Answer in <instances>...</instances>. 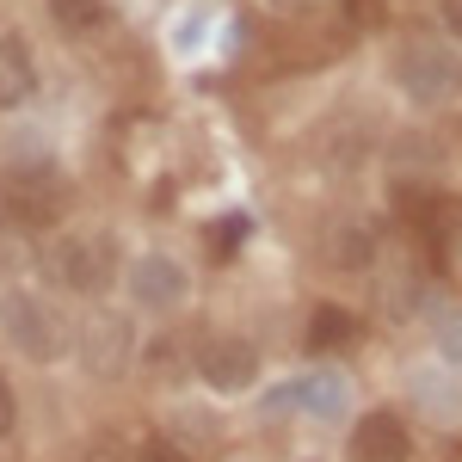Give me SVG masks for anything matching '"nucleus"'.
I'll return each mask as SVG.
<instances>
[{
  "mask_svg": "<svg viewBox=\"0 0 462 462\" xmlns=\"http://www.w3.org/2000/svg\"><path fill=\"white\" fill-rule=\"evenodd\" d=\"M235 462H247V457H235Z\"/></svg>",
  "mask_w": 462,
  "mask_h": 462,
  "instance_id": "412c9836",
  "label": "nucleus"
},
{
  "mask_svg": "<svg viewBox=\"0 0 462 462\" xmlns=\"http://www.w3.org/2000/svg\"><path fill=\"white\" fill-rule=\"evenodd\" d=\"M0 204L25 235H50L69 210V179L56 167H6L0 173Z\"/></svg>",
  "mask_w": 462,
  "mask_h": 462,
  "instance_id": "20e7f679",
  "label": "nucleus"
},
{
  "mask_svg": "<svg viewBox=\"0 0 462 462\" xmlns=\"http://www.w3.org/2000/svg\"><path fill=\"white\" fill-rule=\"evenodd\" d=\"M130 462H191V450L179 444L173 431H136L130 438Z\"/></svg>",
  "mask_w": 462,
  "mask_h": 462,
  "instance_id": "2eb2a0df",
  "label": "nucleus"
},
{
  "mask_svg": "<svg viewBox=\"0 0 462 462\" xmlns=\"http://www.w3.org/2000/svg\"><path fill=\"white\" fill-rule=\"evenodd\" d=\"M124 290H130V302L148 309V315H179L191 302V272L179 265L173 253H143V259H130Z\"/></svg>",
  "mask_w": 462,
  "mask_h": 462,
  "instance_id": "0eeeda50",
  "label": "nucleus"
},
{
  "mask_svg": "<svg viewBox=\"0 0 462 462\" xmlns=\"http://www.w3.org/2000/svg\"><path fill=\"white\" fill-rule=\"evenodd\" d=\"M143 370L154 376V383L173 389V383L191 376V346H185L179 333H161V339H148V346H143Z\"/></svg>",
  "mask_w": 462,
  "mask_h": 462,
  "instance_id": "ddd939ff",
  "label": "nucleus"
},
{
  "mask_svg": "<svg viewBox=\"0 0 462 462\" xmlns=\"http://www.w3.org/2000/svg\"><path fill=\"white\" fill-rule=\"evenodd\" d=\"M431 339H438V357L462 370V302H450L444 315L431 320Z\"/></svg>",
  "mask_w": 462,
  "mask_h": 462,
  "instance_id": "dca6fc26",
  "label": "nucleus"
},
{
  "mask_svg": "<svg viewBox=\"0 0 462 462\" xmlns=\"http://www.w3.org/2000/svg\"><path fill=\"white\" fill-rule=\"evenodd\" d=\"M376 222H364V216H339V222H327V235H320V265H333V272H370L376 265Z\"/></svg>",
  "mask_w": 462,
  "mask_h": 462,
  "instance_id": "1a4fd4ad",
  "label": "nucleus"
},
{
  "mask_svg": "<svg viewBox=\"0 0 462 462\" xmlns=\"http://www.w3.org/2000/svg\"><path fill=\"white\" fill-rule=\"evenodd\" d=\"M0 339L25 364H62L74 352V333H69V320H62V309L50 296L19 290V284L0 290Z\"/></svg>",
  "mask_w": 462,
  "mask_h": 462,
  "instance_id": "7ed1b4c3",
  "label": "nucleus"
},
{
  "mask_svg": "<svg viewBox=\"0 0 462 462\" xmlns=\"http://www.w3.org/2000/svg\"><path fill=\"white\" fill-rule=\"evenodd\" d=\"M74 462H130V438L124 431H93Z\"/></svg>",
  "mask_w": 462,
  "mask_h": 462,
  "instance_id": "f3484780",
  "label": "nucleus"
},
{
  "mask_svg": "<svg viewBox=\"0 0 462 462\" xmlns=\"http://www.w3.org/2000/svg\"><path fill=\"white\" fill-rule=\"evenodd\" d=\"M43 6H50L56 32H69V37H93L106 25V0H43Z\"/></svg>",
  "mask_w": 462,
  "mask_h": 462,
  "instance_id": "4468645a",
  "label": "nucleus"
},
{
  "mask_svg": "<svg viewBox=\"0 0 462 462\" xmlns=\"http://www.w3.org/2000/svg\"><path fill=\"white\" fill-rule=\"evenodd\" d=\"M352 462H413V426L401 407H370L352 426Z\"/></svg>",
  "mask_w": 462,
  "mask_h": 462,
  "instance_id": "6e6552de",
  "label": "nucleus"
},
{
  "mask_svg": "<svg viewBox=\"0 0 462 462\" xmlns=\"http://www.w3.org/2000/svg\"><path fill=\"white\" fill-rule=\"evenodd\" d=\"M37 272L56 296L99 302L117 278V247H111V235H93V228H62L37 247Z\"/></svg>",
  "mask_w": 462,
  "mask_h": 462,
  "instance_id": "f257e3e1",
  "label": "nucleus"
},
{
  "mask_svg": "<svg viewBox=\"0 0 462 462\" xmlns=\"http://www.w3.org/2000/svg\"><path fill=\"white\" fill-rule=\"evenodd\" d=\"M74 357H80V370H87L93 383H117V376H130V364H136V320L99 309V315L74 333Z\"/></svg>",
  "mask_w": 462,
  "mask_h": 462,
  "instance_id": "423d86ee",
  "label": "nucleus"
},
{
  "mask_svg": "<svg viewBox=\"0 0 462 462\" xmlns=\"http://www.w3.org/2000/svg\"><path fill=\"white\" fill-rule=\"evenodd\" d=\"M357 339H364V320L346 302H315L309 320H302V352L309 357H333V352H346V346H357Z\"/></svg>",
  "mask_w": 462,
  "mask_h": 462,
  "instance_id": "9d476101",
  "label": "nucleus"
},
{
  "mask_svg": "<svg viewBox=\"0 0 462 462\" xmlns=\"http://www.w3.org/2000/svg\"><path fill=\"white\" fill-rule=\"evenodd\" d=\"M438 19H444V32L462 43V0H438Z\"/></svg>",
  "mask_w": 462,
  "mask_h": 462,
  "instance_id": "6ab92c4d",
  "label": "nucleus"
},
{
  "mask_svg": "<svg viewBox=\"0 0 462 462\" xmlns=\"http://www.w3.org/2000/svg\"><path fill=\"white\" fill-rule=\"evenodd\" d=\"M37 93V56L25 32H0V111H19L32 106Z\"/></svg>",
  "mask_w": 462,
  "mask_h": 462,
  "instance_id": "f8f14e48",
  "label": "nucleus"
},
{
  "mask_svg": "<svg viewBox=\"0 0 462 462\" xmlns=\"http://www.w3.org/2000/svg\"><path fill=\"white\" fill-rule=\"evenodd\" d=\"M272 6H302V0H272Z\"/></svg>",
  "mask_w": 462,
  "mask_h": 462,
  "instance_id": "aec40b11",
  "label": "nucleus"
},
{
  "mask_svg": "<svg viewBox=\"0 0 462 462\" xmlns=\"http://www.w3.org/2000/svg\"><path fill=\"white\" fill-rule=\"evenodd\" d=\"M389 80H394V93L420 111L462 106V50L444 43V37H413V43L394 50Z\"/></svg>",
  "mask_w": 462,
  "mask_h": 462,
  "instance_id": "f03ea898",
  "label": "nucleus"
},
{
  "mask_svg": "<svg viewBox=\"0 0 462 462\" xmlns=\"http://www.w3.org/2000/svg\"><path fill=\"white\" fill-rule=\"evenodd\" d=\"M191 376L210 394H247L259 383V346L247 333H204L191 346Z\"/></svg>",
  "mask_w": 462,
  "mask_h": 462,
  "instance_id": "39448f33",
  "label": "nucleus"
},
{
  "mask_svg": "<svg viewBox=\"0 0 462 462\" xmlns=\"http://www.w3.org/2000/svg\"><path fill=\"white\" fill-rule=\"evenodd\" d=\"M272 407H296L309 420H339L346 413V376L339 370H315V376H296L272 394Z\"/></svg>",
  "mask_w": 462,
  "mask_h": 462,
  "instance_id": "9b49d317",
  "label": "nucleus"
},
{
  "mask_svg": "<svg viewBox=\"0 0 462 462\" xmlns=\"http://www.w3.org/2000/svg\"><path fill=\"white\" fill-rule=\"evenodd\" d=\"M389 6H394V0H389Z\"/></svg>",
  "mask_w": 462,
  "mask_h": 462,
  "instance_id": "4be33fe9",
  "label": "nucleus"
},
{
  "mask_svg": "<svg viewBox=\"0 0 462 462\" xmlns=\"http://www.w3.org/2000/svg\"><path fill=\"white\" fill-rule=\"evenodd\" d=\"M19 431V389H13V376L0 370V444Z\"/></svg>",
  "mask_w": 462,
  "mask_h": 462,
  "instance_id": "a211bd4d",
  "label": "nucleus"
}]
</instances>
